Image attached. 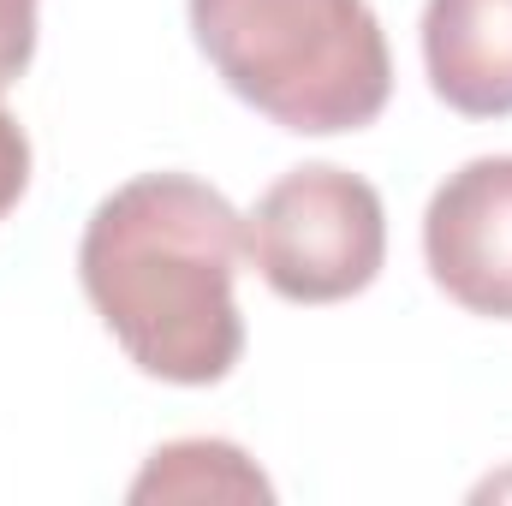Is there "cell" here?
Masks as SVG:
<instances>
[{
    "mask_svg": "<svg viewBox=\"0 0 512 506\" xmlns=\"http://www.w3.org/2000/svg\"><path fill=\"white\" fill-rule=\"evenodd\" d=\"M245 215L191 173H143L96 203L78 280L131 364L173 387L233 376L245 316L233 304Z\"/></svg>",
    "mask_w": 512,
    "mask_h": 506,
    "instance_id": "6da1fadb",
    "label": "cell"
},
{
    "mask_svg": "<svg viewBox=\"0 0 512 506\" xmlns=\"http://www.w3.org/2000/svg\"><path fill=\"white\" fill-rule=\"evenodd\" d=\"M191 30L239 102L304 137L370 126L393 96L370 0H191Z\"/></svg>",
    "mask_w": 512,
    "mask_h": 506,
    "instance_id": "7a4b0ae2",
    "label": "cell"
},
{
    "mask_svg": "<svg viewBox=\"0 0 512 506\" xmlns=\"http://www.w3.org/2000/svg\"><path fill=\"white\" fill-rule=\"evenodd\" d=\"M245 251L286 304L358 298L387 262L382 197L346 167H292L245 215Z\"/></svg>",
    "mask_w": 512,
    "mask_h": 506,
    "instance_id": "3957f363",
    "label": "cell"
},
{
    "mask_svg": "<svg viewBox=\"0 0 512 506\" xmlns=\"http://www.w3.org/2000/svg\"><path fill=\"white\" fill-rule=\"evenodd\" d=\"M423 256L453 304L512 322V155H477L441 179L423 215Z\"/></svg>",
    "mask_w": 512,
    "mask_h": 506,
    "instance_id": "277c9868",
    "label": "cell"
},
{
    "mask_svg": "<svg viewBox=\"0 0 512 506\" xmlns=\"http://www.w3.org/2000/svg\"><path fill=\"white\" fill-rule=\"evenodd\" d=\"M423 66L435 96L465 120L512 114V0H429Z\"/></svg>",
    "mask_w": 512,
    "mask_h": 506,
    "instance_id": "5b68a950",
    "label": "cell"
},
{
    "mask_svg": "<svg viewBox=\"0 0 512 506\" xmlns=\"http://www.w3.org/2000/svg\"><path fill=\"white\" fill-rule=\"evenodd\" d=\"M131 501H274V483L233 441H167L126 489Z\"/></svg>",
    "mask_w": 512,
    "mask_h": 506,
    "instance_id": "8992f818",
    "label": "cell"
},
{
    "mask_svg": "<svg viewBox=\"0 0 512 506\" xmlns=\"http://www.w3.org/2000/svg\"><path fill=\"white\" fill-rule=\"evenodd\" d=\"M36 54V0H0V90L24 78Z\"/></svg>",
    "mask_w": 512,
    "mask_h": 506,
    "instance_id": "52a82bcc",
    "label": "cell"
},
{
    "mask_svg": "<svg viewBox=\"0 0 512 506\" xmlns=\"http://www.w3.org/2000/svg\"><path fill=\"white\" fill-rule=\"evenodd\" d=\"M24 185H30V137L0 108V221L12 215V203L24 197Z\"/></svg>",
    "mask_w": 512,
    "mask_h": 506,
    "instance_id": "ba28073f",
    "label": "cell"
}]
</instances>
